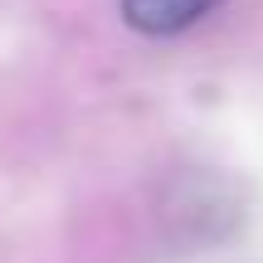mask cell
<instances>
[{"instance_id":"obj_1","label":"cell","mask_w":263,"mask_h":263,"mask_svg":"<svg viewBox=\"0 0 263 263\" xmlns=\"http://www.w3.org/2000/svg\"><path fill=\"white\" fill-rule=\"evenodd\" d=\"M224 0H117L122 20L137 34H151V39H171V34H185L195 29L200 20H210Z\"/></svg>"}]
</instances>
